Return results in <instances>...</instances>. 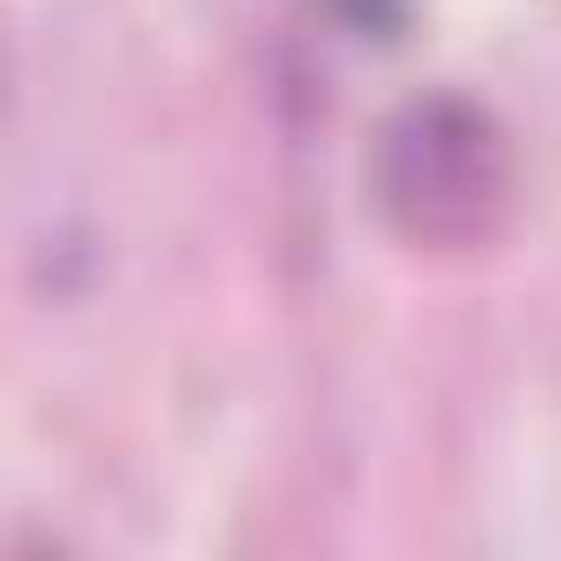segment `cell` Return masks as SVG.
<instances>
[{"label": "cell", "mask_w": 561, "mask_h": 561, "mask_svg": "<svg viewBox=\"0 0 561 561\" xmlns=\"http://www.w3.org/2000/svg\"><path fill=\"white\" fill-rule=\"evenodd\" d=\"M508 146L495 119L456 93H430L383 126L377 198L403 238L462 251L489 238L508 211Z\"/></svg>", "instance_id": "6da1fadb"}]
</instances>
